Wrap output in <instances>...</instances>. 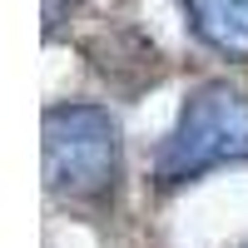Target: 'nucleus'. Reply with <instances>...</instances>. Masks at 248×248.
I'll list each match as a JSON object with an SVG mask.
<instances>
[{"instance_id": "nucleus-1", "label": "nucleus", "mask_w": 248, "mask_h": 248, "mask_svg": "<svg viewBox=\"0 0 248 248\" xmlns=\"http://www.w3.org/2000/svg\"><path fill=\"white\" fill-rule=\"evenodd\" d=\"M233 159H248V94L229 79H209L189 94L174 134L154 159V174L159 184H184Z\"/></svg>"}, {"instance_id": "nucleus-2", "label": "nucleus", "mask_w": 248, "mask_h": 248, "mask_svg": "<svg viewBox=\"0 0 248 248\" xmlns=\"http://www.w3.org/2000/svg\"><path fill=\"white\" fill-rule=\"evenodd\" d=\"M119 174V124L99 105L45 109V184L65 199H94Z\"/></svg>"}, {"instance_id": "nucleus-3", "label": "nucleus", "mask_w": 248, "mask_h": 248, "mask_svg": "<svg viewBox=\"0 0 248 248\" xmlns=\"http://www.w3.org/2000/svg\"><path fill=\"white\" fill-rule=\"evenodd\" d=\"M194 30L209 40L218 55L248 60V0H184Z\"/></svg>"}, {"instance_id": "nucleus-4", "label": "nucleus", "mask_w": 248, "mask_h": 248, "mask_svg": "<svg viewBox=\"0 0 248 248\" xmlns=\"http://www.w3.org/2000/svg\"><path fill=\"white\" fill-rule=\"evenodd\" d=\"M65 10H70V0H45V30H55L65 20Z\"/></svg>"}]
</instances>
